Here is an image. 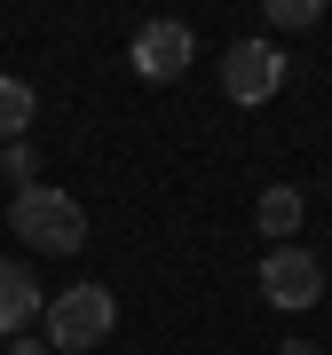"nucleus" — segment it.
I'll list each match as a JSON object with an SVG mask.
<instances>
[{"instance_id": "obj_1", "label": "nucleus", "mask_w": 332, "mask_h": 355, "mask_svg": "<svg viewBox=\"0 0 332 355\" xmlns=\"http://www.w3.org/2000/svg\"><path fill=\"white\" fill-rule=\"evenodd\" d=\"M8 229L32 245V253H79V245H88V205H79L72 190L32 182V190L8 198Z\"/></svg>"}, {"instance_id": "obj_2", "label": "nucleus", "mask_w": 332, "mask_h": 355, "mask_svg": "<svg viewBox=\"0 0 332 355\" xmlns=\"http://www.w3.org/2000/svg\"><path fill=\"white\" fill-rule=\"evenodd\" d=\"M48 347L56 355H88V347H103L111 340V324H119V300H111V284H64L48 300Z\"/></svg>"}, {"instance_id": "obj_3", "label": "nucleus", "mask_w": 332, "mask_h": 355, "mask_svg": "<svg viewBox=\"0 0 332 355\" xmlns=\"http://www.w3.org/2000/svg\"><path fill=\"white\" fill-rule=\"evenodd\" d=\"M261 300L285 308V316H301V308L324 300V261L301 253V245H277V253H261Z\"/></svg>"}, {"instance_id": "obj_4", "label": "nucleus", "mask_w": 332, "mask_h": 355, "mask_svg": "<svg viewBox=\"0 0 332 355\" xmlns=\"http://www.w3.org/2000/svg\"><path fill=\"white\" fill-rule=\"evenodd\" d=\"M285 87V55H277V40H230V55H222V95L230 103H269Z\"/></svg>"}, {"instance_id": "obj_5", "label": "nucleus", "mask_w": 332, "mask_h": 355, "mask_svg": "<svg viewBox=\"0 0 332 355\" xmlns=\"http://www.w3.org/2000/svg\"><path fill=\"white\" fill-rule=\"evenodd\" d=\"M190 55H198V40H190V24H174V16H151V24L135 32V71L142 79H182Z\"/></svg>"}, {"instance_id": "obj_6", "label": "nucleus", "mask_w": 332, "mask_h": 355, "mask_svg": "<svg viewBox=\"0 0 332 355\" xmlns=\"http://www.w3.org/2000/svg\"><path fill=\"white\" fill-rule=\"evenodd\" d=\"M32 316H40V277H32V261L0 253V347L24 340V324H32Z\"/></svg>"}, {"instance_id": "obj_7", "label": "nucleus", "mask_w": 332, "mask_h": 355, "mask_svg": "<svg viewBox=\"0 0 332 355\" xmlns=\"http://www.w3.org/2000/svg\"><path fill=\"white\" fill-rule=\"evenodd\" d=\"M261 237L269 245H293L301 237V190H261Z\"/></svg>"}, {"instance_id": "obj_8", "label": "nucleus", "mask_w": 332, "mask_h": 355, "mask_svg": "<svg viewBox=\"0 0 332 355\" xmlns=\"http://www.w3.org/2000/svg\"><path fill=\"white\" fill-rule=\"evenodd\" d=\"M32 111H40V103H32V87H24V79H0V150L32 135Z\"/></svg>"}, {"instance_id": "obj_9", "label": "nucleus", "mask_w": 332, "mask_h": 355, "mask_svg": "<svg viewBox=\"0 0 332 355\" xmlns=\"http://www.w3.org/2000/svg\"><path fill=\"white\" fill-rule=\"evenodd\" d=\"M317 0H269V32H308V24H317Z\"/></svg>"}, {"instance_id": "obj_10", "label": "nucleus", "mask_w": 332, "mask_h": 355, "mask_svg": "<svg viewBox=\"0 0 332 355\" xmlns=\"http://www.w3.org/2000/svg\"><path fill=\"white\" fill-rule=\"evenodd\" d=\"M0 174H8L16 190H32V182H40V158H32V142H8V150H0Z\"/></svg>"}, {"instance_id": "obj_11", "label": "nucleus", "mask_w": 332, "mask_h": 355, "mask_svg": "<svg viewBox=\"0 0 332 355\" xmlns=\"http://www.w3.org/2000/svg\"><path fill=\"white\" fill-rule=\"evenodd\" d=\"M0 355H56V347H40V340H8Z\"/></svg>"}, {"instance_id": "obj_12", "label": "nucleus", "mask_w": 332, "mask_h": 355, "mask_svg": "<svg viewBox=\"0 0 332 355\" xmlns=\"http://www.w3.org/2000/svg\"><path fill=\"white\" fill-rule=\"evenodd\" d=\"M285 355H324V347H308V340H285Z\"/></svg>"}]
</instances>
